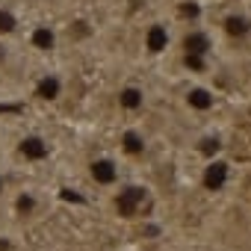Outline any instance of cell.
I'll list each match as a JSON object with an SVG mask.
<instances>
[{"label": "cell", "instance_id": "obj_1", "mask_svg": "<svg viewBox=\"0 0 251 251\" xmlns=\"http://www.w3.org/2000/svg\"><path fill=\"white\" fill-rule=\"evenodd\" d=\"M15 148H18V157H21L24 163H45V160L50 157V139L42 136V133H27V136H21Z\"/></svg>", "mask_w": 251, "mask_h": 251}, {"label": "cell", "instance_id": "obj_2", "mask_svg": "<svg viewBox=\"0 0 251 251\" xmlns=\"http://www.w3.org/2000/svg\"><path fill=\"white\" fill-rule=\"evenodd\" d=\"M89 177L98 183V186H115L121 180V169L112 157H95L89 163Z\"/></svg>", "mask_w": 251, "mask_h": 251}, {"label": "cell", "instance_id": "obj_3", "mask_svg": "<svg viewBox=\"0 0 251 251\" xmlns=\"http://www.w3.org/2000/svg\"><path fill=\"white\" fill-rule=\"evenodd\" d=\"M222 30H225V36H227L230 42H245V39H251V15L242 12V9L227 12V15L222 18Z\"/></svg>", "mask_w": 251, "mask_h": 251}, {"label": "cell", "instance_id": "obj_4", "mask_svg": "<svg viewBox=\"0 0 251 251\" xmlns=\"http://www.w3.org/2000/svg\"><path fill=\"white\" fill-rule=\"evenodd\" d=\"M180 50H183V56L207 59L210 50H213V39H210V33H204V30H189V33H183V39H180Z\"/></svg>", "mask_w": 251, "mask_h": 251}, {"label": "cell", "instance_id": "obj_5", "mask_svg": "<svg viewBox=\"0 0 251 251\" xmlns=\"http://www.w3.org/2000/svg\"><path fill=\"white\" fill-rule=\"evenodd\" d=\"M12 213H15L18 219H24V222L36 219V216L42 213V195L33 192V189H21V192L12 198Z\"/></svg>", "mask_w": 251, "mask_h": 251}, {"label": "cell", "instance_id": "obj_6", "mask_svg": "<svg viewBox=\"0 0 251 251\" xmlns=\"http://www.w3.org/2000/svg\"><path fill=\"white\" fill-rule=\"evenodd\" d=\"M227 177H230V166H227L225 160H213V163H207V166H204L201 183H204V189H207V192H222V189H225V183H227Z\"/></svg>", "mask_w": 251, "mask_h": 251}, {"label": "cell", "instance_id": "obj_7", "mask_svg": "<svg viewBox=\"0 0 251 251\" xmlns=\"http://www.w3.org/2000/svg\"><path fill=\"white\" fill-rule=\"evenodd\" d=\"M145 100H148V95H145V89L136 86V83L121 86V92H118V106H121L124 112H139V109H145Z\"/></svg>", "mask_w": 251, "mask_h": 251}, {"label": "cell", "instance_id": "obj_8", "mask_svg": "<svg viewBox=\"0 0 251 251\" xmlns=\"http://www.w3.org/2000/svg\"><path fill=\"white\" fill-rule=\"evenodd\" d=\"M186 106L192 112H210L216 106V92L210 86H192L186 92Z\"/></svg>", "mask_w": 251, "mask_h": 251}, {"label": "cell", "instance_id": "obj_9", "mask_svg": "<svg viewBox=\"0 0 251 251\" xmlns=\"http://www.w3.org/2000/svg\"><path fill=\"white\" fill-rule=\"evenodd\" d=\"M62 89H65V83H62V77H59V74H45V77L36 83V98H39V100L53 103V100H59Z\"/></svg>", "mask_w": 251, "mask_h": 251}, {"label": "cell", "instance_id": "obj_10", "mask_svg": "<svg viewBox=\"0 0 251 251\" xmlns=\"http://www.w3.org/2000/svg\"><path fill=\"white\" fill-rule=\"evenodd\" d=\"M169 48V30L163 27V24H151L148 30H145V50L148 53H163Z\"/></svg>", "mask_w": 251, "mask_h": 251}, {"label": "cell", "instance_id": "obj_11", "mask_svg": "<svg viewBox=\"0 0 251 251\" xmlns=\"http://www.w3.org/2000/svg\"><path fill=\"white\" fill-rule=\"evenodd\" d=\"M121 148L127 151L130 157H142L148 151V142H145V136L139 130H124L121 133Z\"/></svg>", "mask_w": 251, "mask_h": 251}, {"label": "cell", "instance_id": "obj_12", "mask_svg": "<svg viewBox=\"0 0 251 251\" xmlns=\"http://www.w3.org/2000/svg\"><path fill=\"white\" fill-rule=\"evenodd\" d=\"M139 201H142V186H127V189L118 195V204H121V213L124 216H130Z\"/></svg>", "mask_w": 251, "mask_h": 251}, {"label": "cell", "instance_id": "obj_13", "mask_svg": "<svg viewBox=\"0 0 251 251\" xmlns=\"http://www.w3.org/2000/svg\"><path fill=\"white\" fill-rule=\"evenodd\" d=\"M33 45H36L39 50H53V45H56V39H53V33H50V30H45V27H39V30L33 33Z\"/></svg>", "mask_w": 251, "mask_h": 251}, {"label": "cell", "instance_id": "obj_14", "mask_svg": "<svg viewBox=\"0 0 251 251\" xmlns=\"http://www.w3.org/2000/svg\"><path fill=\"white\" fill-rule=\"evenodd\" d=\"M183 65H189L195 74H201V71H204V65H207V59H198V56H183Z\"/></svg>", "mask_w": 251, "mask_h": 251}, {"label": "cell", "instance_id": "obj_15", "mask_svg": "<svg viewBox=\"0 0 251 251\" xmlns=\"http://www.w3.org/2000/svg\"><path fill=\"white\" fill-rule=\"evenodd\" d=\"M12 27H15V18L6 15V12H0V33H9Z\"/></svg>", "mask_w": 251, "mask_h": 251}, {"label": "cell", "instance_id": "obj_16", "mask_svg": "<svg viewBox=\"0 0 251 251\" xmlns=\"http://www.w3.org/2000/svg\"><path fill=\"white\" fill-rule=\"evenodd\" d=\"M3 195H6V175L0 172V198H3Z\"/></svg>", "mask_w": 251, "mask_h": 251}, {"label": "cell", "instance_id": "obj_17", "mask_svg": "<svg viewBox=\"0 0 251 251\" xmlns=\"http://www.w3.org/2000/svg\"><path fill=\"white\" fill-rule=\"evenodd\" d=\"M6 59V45H0V62Z\"/></svg>", "mask_w": 251, "mask_h": 251}]
</instances>
